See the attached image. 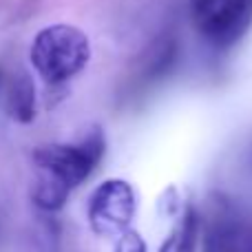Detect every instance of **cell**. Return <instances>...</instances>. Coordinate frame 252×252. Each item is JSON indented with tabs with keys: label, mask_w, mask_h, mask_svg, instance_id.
<instances>
[{
	"label": "cell",
	"mask_w": 252,
	"mask_h": 252,
	"mask_svg": "<svg viewBox=\"0 0 252 252\" xmlns=\"http://www.w3.org/2000/svg\"><path fill=\"white\" fill-rule=\"evenodd\" d=\"M137 213V195L126 179H106L89 197L87 219L91 230L104 239H118L130 228Z\"/></svg>",
	"instance_id": "obj_3"
},
{
	"label": "cell",
	"mask_w": 252,
	"mask_h": 252,
	"mask_svg": "<svg viewBox=\"0 0 252 252\" xmlns=\"http://www.w3.org/2000/svg\"><path fill=\"white\" fill-rule=\"evenodd\" d=\"M7 111L16 122L29 124L35 118V87L27 73L13 78L7 91Z\"/></svg>",
	"instance_id": "obj_7"
},
{
	"label": "cell",
	"mask_w": 252,
	"mask_h": 252,
	"mask_svg": "<svg viewBox=\"0 0 252 252\" xmlns=\"http://www.w3.org/2000/svg\"><path fill=\"white\" fill-rule=\"evenodd\" d=\"M204 248L206 252H252V228L235 215L223 213L208 226Z\"/></svg>",
	"instance_id": "obj_5"
},
{
	"label": "cell",
	"mask_w": 252,
	"mask_h": 252,
	"mask_svg": "<svg viewBox=\"0 0 252 252\" xmlns=\"http://www.w3.org/2000/svg\"><path fill=\"white\" fill-rule=\"evenodd\" d=\"M217 2H219V0H190V11H192V18H195V22L201 20L204 16H208Z\"/></svg>",
	"instance_id": "obj_9"
},
{
	"label": "cell",
	"mask_w": 252,
	"mask_h": 252,
	"mask_svg": "<svg viewBox=\"0 0 252 252\" xmlns=\"http://www.w3.org/2000/svg\"><path fill=\"white\" fill-rule=\"evenodd\" d=\"M113 252H148V248H146V241H144V237L139 235L137 230L128 228L124 235L118 237Z\"/></svg>",
	"instance_id": "obj_8"
},
{
	"label": "cell",
	"mask_w": 252,
	"mask_h": 252,
	"mask_svg": "<svg viewBox=\"0 0 252 252\" xmlns=\"http://www.w3.org/2000/svg\"><path fill=\"white\" fill-rule=\"evenodd\" d=\"M201 232V219L192 206H186L177 217L175 226L170 228L168 237L161 241L157 252H197Z\"/></svg>",
	"instance_id": "obj_6"
},
{
	"label": "cell",
	"mask_w": 252,
	"mask_h": 252,
	"mask_svg": "<svg viewBox=\"0 0 252 252\" xmlns=\"http://www.w3.org/2000/svg\"><path fill=\"white\" fill-rule=\"evenodd\" d=\"M104 151V133L100 126H93L78 144H49L35 148L33 161L38 166V177L71 192L97 168Z\"/></svg>",
	"instance_id": "obj_2"
},
{
	"label": "cell",
	"mask_w": 252,
	"mask_h": 252,
	"mask_svg": "<svg viewBox=\"0 0 252 252\" xmlns=\"http://www.w3.org/2000/svg\"><path fill=\"white\" fill-rule=\"evenodd\" d=\"M91 60V42L87 33L73 25H51L35 35L31 44V64L49 84L69 82Z\"/></svg>",
	"instance_id": "obj_1"
},
{
	"label": "cell",
	"mask_w": 252,
	"mask_h": 252,
	"mask_svg": "<svg viewBox=\"0 0 252 252\" xmlns=\"http://www.w3.org/2000/svg\"><path fill=\"white\" fill-rule=\"evenodd\" d=\"M252 27V0H219L208 16L197 20L199 33L215 49H230Z\"/></svg>",
	"instance_id": "obj_4"
}]
</instances>
